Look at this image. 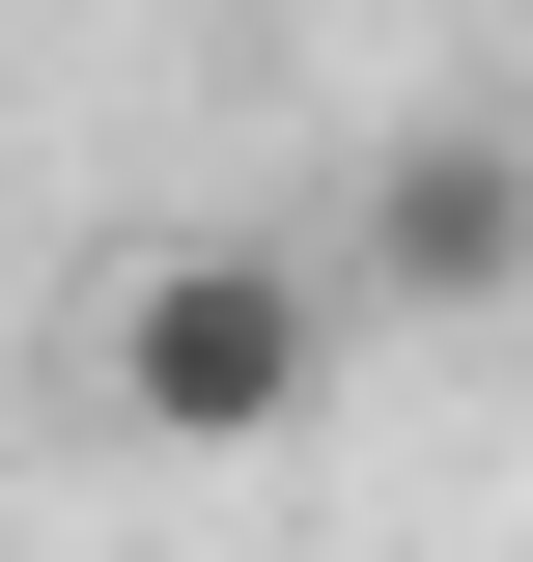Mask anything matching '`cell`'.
Wrapping results in <instances>:
<instances>
[{"instance_id":"obj_2","label":"cell","mask_w":533,"mask_h":562,"mask_svg":"<svg viewBox=\"0 0 533 562\" xmlns=\"http://www.w3.org/2000/svg\"><path fill=\"white\" fill-rule=\"evenodd\" d=\"M309 281H365V310H533V140L421 113L394 169H365V225H337Z\"/></svg>"},{"instance_id":"obj_1","label":"cell","mask_w":533,"mask_h":562,"mask_svg":"<svg viewBox=\"0 0 533 562\" xmlns=\"http://www.w3.org/2000/svg\"><path fill=\"white\" fill-rule=\"evenodd\" d=\"M337 366V281L281 254V225H169V254L113 281V422L140 450H281Z\"/></svg>"}]
</instances>
